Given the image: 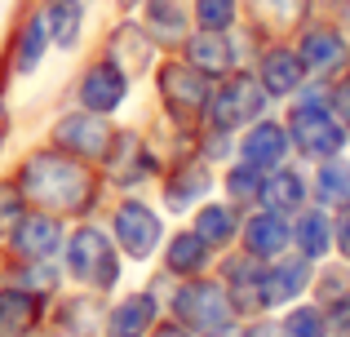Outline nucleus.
<instances>
[{"label": "nucleus", "mask_w": 350, "mask_h": 337, "mask_svg": "<svg viewBox=\"0 0 350 337\" xmlns=\"http://www.w3.org/2000/svg\"><path fill=\"white\" fill-rule=\"evenodd\" d=\"M235 249H244L248 258L257 262H275L284 258V253L293 249V217L288 213H275V208L257 204L244 213V226H239V244Z\"/></svg>", "instance_id": "20"}, {"label": "nucleus", "mask_w": 350, "mask_h": 337, "mask_svg": "<svg viewBox=\"0 0 350 337\" xmlns=\"http://www.w3.org/2000/svg\"><path fill=\"white\" fill-rule=\"evenodd\" d=\"M151 191H155V204L169 217H191L217 191V169L208 165L196 147H187V151L164 160V169H160V178H155Z\"/></svg>", "instance_id": "10"}, {"label": "nucleus", "mask_w": 350, "mask_h": 337, "mask_svg": "<svg viewBox=\"0 0 350 337\" xmlns=\"http://www.w3.org/2000/svg\"><path fill=\"white\" fill-rule=\"evenodd\" d=\"M262 204L266 208H275V213H301V208L310 204V178L301 169H293V160L288 165H280V169H271L262 178Z\"/></svg>", "instance_id": "29"}, {"label": "nucleus", "mask_w": 350, "mask_h": 337, "mask_svg": "<svg viewBox=\"0 0 350 337\" xmlns=\"http://www.w3.org/2000/svg\"><path fill=\"white\" fill-rule=\"evenodd\" d=\"M196 31H235L244 27V0H191Z\"/></svg>", "instance_id": "34"}, {"label": "nucleus", "mask_w": 350, "mask_h": 337, "mask_svg": "<svg viewBox=\"0 0 350 337\" xmlns=\"http://www.w3.org/2000/svg\"><path fill=\"white\" fill-rule=\"evenodd\" d=\"M151 89H155V111L164 124L173 129H196L204 120L208 94H213V80L204 71H196L182 53H160L151 71Z\"/></svg>", "instance_id": "6"}, {"label": "nucleus", "mask_w": 350, "mask_h": 337, "mask_svg": "<svg viewBox=\"0 0 350 337\" xmlns=\"http://www.w3.org/2000/svg\"><path fill=\"white\" fill-rule=\"evenodd\" d=\"M235 160H244V165H253L262 173L288 165L293 138H288V129H284V120H275V116L266 111V116H257L253 124H244V129L235 133Z\"/></svg>", "instance_id": "18"}, {"label": "nucleus", "mask_w": 350, "mask_h": 337, "mask_svg": "<svg viewBox=\"0 0 350 337\" xmlns=\"http://www.w3.org/2000/svg\"><path fill=\"white\" fill-rule=\"evenodd\" d=\"M217 258L222 253H213L191 226H169V235L160 244V258H155V271H164L169 280H196V275H208L217 267Z\"/></svg>", "instance_id": "21"}, {"label": "nucleus", "mask_w": 350, "mask_h": 337, "mask_svg": "<svg viewBox=\"0 0 350 337\" xmlns=\"http://www.w3.org/2000/svg\"><path fill=\"white\" fill-rule=\"evenodd\" d=\"M253 76L262 80V89L271 94V103H288V98H297L301 89H306V62H301V53L293 49V44L284 40H257L253 49Z\"/></svg>", "instance_id": "17"}, {"label": "nucleus", "mask_w": 350, "mask_h": 337, "mask_svg": "<svg viewBox=\"0 0 350 337\" xmlns=\"http://www.w3.org/2000/svg\"><path fill=\"white\" fill-rule=\"evenodd\" d=\"M328 311L319 302H293V306H284V315H280V329L284 337H328Z\"/></svg>", "instance_id": "35"}, {"label": "nucleus", "mask_w": 350, "mask_h": 337, "mask_svg": "<svg viewBox=\"0 0 350 337\" xmlns=\"http://www.w3.org/2000/svg\"><path fill=\"white\" fill-rule=\"evenodd\" d=\"M133 89H137V80L120 62H111L98 49H85V58H80L76 76L67 85V103L85 107L94 116H107V120H120L124 107L133 103Z\"/></svg>", "instance_id": "8"}, {"label": "nucleus", "mask_w": 350, "mask_h": 337, "mask_svg": "<svg viewBox=\"0 0 350 337\" xmlns=\"http://www.w3.org/2000/svg\"><path fill=\"white\" fill-rule=\"evenodd\" d=\"M293 253L319 262L333 253V217L324 213V204H306L301 213H293Z\"/></svg>", "instance_id": "31"}, {"label": "nucleus", "mask_w": 350, "mask_h": 337, "mask_svg": "<svg viewBox=\"0 0 350 337\" xmlns=\"http://www.w3.org/2000/svg\"><path fill=\"white\" fill-rule=\"evenodd\" d=\"M293 49L301 53L310 80H328L333 71H342V62H346V36L337 31V27L306 23L297 31V44H293Z\"/></svg>", "instance_id": "27"}, {"label": "nucleus", "mask_w": 350, "mask_h": 337, "mask_svg": "<svg viewBox=\"0 0 350 337\" xmlns=\"http://www.w3.org/2000/svg\"><path fill=\"white\" fill-rule=\"evenodd\" d=\"M98 217L107 222V231H111L116 249L124 253L129 267H155L160 244L169 235V213L146 191H116V196H107Z\"/></svg>", "instance_id": "3"}, {"label": "nucleus", "mask_w": 350, "mask_h": 337, "mask_svg": "<svg viewBox=\"0 0 350 337\" xmlns=\"http://www.w3.org/2000/svg\"><path fill=\"white\" fill-rule=\"evenodd\" d=\"M235 337H284V329L271 311H257V315H244V320H239Z\"/></svg>", "instance_id": "37"}, {"label": "nucleus", "mask_w": 350, "mask_h": 337, "mask_svg": "<svg viewBox=\"0 0 350 337\" xmlns=\"http://www.w3.org/2000/svg\"><path fill=\"white\" fill-rule=\"evenodd\" d=\"M191 231L200 235V240L208 244L213 253H231L235 244H239V226H244V208H235L231 200H222V196H208L204 204L191 213Z\"/></svg>", "instance_id": "28"}, {"label": "nucleus", "mask_w": 350, "mask_h": 337, "mask_svg": "<svg viewBox=\"0 0 350 337\" xmlns=\"http://www.w3.org/2000/svg\"><path fill=\"white\" fill-rule=\"evenodd\" d=\"M49 302L53 297L27 293L18 284L0 280V337H31L49 324Z\"/></svg>", "instance_id": "26"}, {"label": "nucleus", "mask_w": 350, "mask_h": 337, "mask_svg": "<svg viewBox=\"0 0 350 337\" xmlns=\"http://www.w3.org/2000/svg\"><path fill=\"white\" fill-rule=\"evenodd\" d=\"M315 284V262L301 253H284L275 262H262V311H284L301 302V293Z\"/></svg>", "instance_id": "19"}, {"label": "nucleus", "mask_w": 350, "mask_h": 337, "mask_svg": "<svg viewBox=\"0 0 350 337\" xmlns=\"http://www.w3.org/2000/svg\"><path fill=\"white\" fill-rule=\"evenodd\" d=\"M116 124L120 120L94 116V111H85V107H76V103H62L58 111H53L49 129H44V142H53L58 151H67V156L89 160V165L103 169L107 151H111V138H116Z\"/></svg>", "instance_id": "12"}, {"label": "nucleus", "mask_w": 350, "mask_h": 337, "mask_svg": "<svg viewBox=\"0 0 350 337\" xmlns=\"http://www.w3.org/2000/svg\"><path fill=\"white\" fill-rule=\"evenodd\" d=\"M151 337H196V333H191V329H182L178 320H169V315H164V320L151 329Z\"/></svg>", "instance_id": "40"}, {"label": "nucleus", "mask_w": 350, "mask_h": 337, "mask_svg": "<svg viewBox=\"0 0 350 337\" xmlns=\"http://www.w3.org/2000/svg\"><path fill=\"white\" fill-rule=\"evenodd\" d=\"M253 49H257L253 31H248V27H235V31H191L178 53L196 71H204L208 80H222V76H231V71L248 67V62H253Z\"/></svg>", "instance_id": "14"}, {"label": "nucleus", "mask_w": 350, "mask_h": 337, "mask_svg": "<svg viewBox=\"0 0 350 337\" xmlns=\"http://www.w3.org/2000/svg\"><path fill=\"white\" fill-rule=\"evenodd\" d=\"M0 280L5 284H18L27 293H40V297H58L67 288V275H62V262H18V258H0Z\"/></svg>", "instance_id": "30"}, {"label": "nucleus", "mask_w": 350, "mask_h": 337, "mask_svg": "<svg viewBox=\"0 0 350 337\" xmlns=\"http://www.w3.org/2000/svg\"><path fill=\"white\" fill-rule=\"evenodd\" d=\"M67 217L44 213V208H27L18 217V226L0 240V258H18V262H49L62 253L67 244Z\"/></svg>", "instance_id": "16"}, {"label": "nucleus", "mask_w": 350, "mask_h": 337, "mask_svg": "<svg viewBox=\"0 0 350 337\" xmlns=\"http://www.w3.org/2000/svg\"><path fill=\"white\" fill-rule=\"evenodd\" d=\"M103 315L107 297L85 293V288H62L49 302V324L62 337H103Z\"/></svg>", "instance_id": "23"}, {"label": "nucleus", "mask_w": 350, "mask_h": 337, "mask_svg": "<svg viewBox=\"0 0 350 337\" xmlns=\"http://www.w3.org/2000/svg\"><path fill=\"white\" fill-rule=\"evenodd\" d=\"M36 5H44V0H36Z\"/></svg>", "instance_id": "42"}, {"label": "nucleus", "mask_w": 350, "mask_h": 337, "mask_svg": "<svg viewBox=\"0 0 350 337\" xmlns=\"http://www.w3.org/2000/svg\"><path fill=\"white\" fill-rule=\"evenodd\" d=\"M333 249L342 253V258H350V204L333 217Z\"/></svg>", "instance_id": "39"}, {"label": "nucleus", "mask_w": 350, "mask_h": 337, "mask_svg": "<svg viewBox=\"0 0 350 337\" xmlns=\"http://www.w3.org/2000/svg\"><path fill=\"white\" fill-rule=\"evenodd\" d=\"M27 208H31V204H27L23 187L9 178V169H0V240H5V235L18 226V217H23Z\"/></svg>", "instance_id": "36"}, {"label": "nucleus", "mask_w": 350, "mask_h": 337, "mask_svg": "<svg viewBox=\"0 0 350 337\" xmlns=\"http://www.w3.org/2000/svg\"><path fill=\"white\" fill-rule=\"evenodd\" d=\"M137 23L146 27V36L155 40L160 53H178L182 40L196 31L191 0H142V5H137Z\"/></svg>", "instance_id": "24"}, {"label": "nucleus", "mask_w": 350, "mask_h": 337, "mask_svg": "<svg viewBox=\"0 0 350 337\" xmlns=\"http://www.w3.org/2000/svg\"><path fill=\"white\" fill-rule=\"evenodd\" d=\"M94 49L107 53L111 62H120L133 80H146L155 71V62H160V49H155V40L146 36V27L137 23V14H111V23L103 27Z\"/></svg>", "instance_id": "15"}, {"label": "nucleus", "mask_w": 350, "mask_h": 337, "mask_svg": "<svg viewBox=\"0 0 350 337\" xmlns=\"http://www.w3.org/2000/svg\"><path fill=\"white\" fill-rule=\"evenodd\" d=\"M262 169L244 165V160H231V165H222V173H217V191H222V200H231L235 208H257L262 204Z\"/></svg>", "instance_id": "33"}, {"label": "nucleus", "mask_w": 350, "mask_h": 337, "mask_svg": "<svg viewBox=\"0 0 350 337\" xmlns=\"http://www.w3.org/2000/svg\"><path fill=\"white\" fill-rule=\"evenodd\" d=\"M107 5H111V14H137L142 0H107Z\"/></svg>", "instance_id": "41"}, {"label": "nucleus", "mask_w": 350, "mask_h": 337, "mask_svg": "<svg viewBox=\"0 0 350 337\" xmlns=\"http://www.w3.org/2000/svg\"><path fill=\"white\" fill-rule=\"evenodd\" d=\"M164 169V151L151 142V133L137 129V124H116L111 151L103 160V178L107 191H151L155 178Z\"/></svg>", "instance_id": "9"}, {"label": "nucleus", "mask_w": 350, "mask_h": 337, "mask_svg": "<svg viewBox=\"0 0 350 337\" xmlns=\"http://www.w3.org/2000/svg\"><path fill=\"white\" fill-rule=\"evenodd\" d=\"M164 315L178 320L182 329H191L196 337H231L244 320L231 293H226V284L217 280V271L196 280H173L169 293H164Z\"/></svg>", "instance_id": "4"}, {"label": "nucleus", "mask_w": 350, "mask_h": 337, "mask_svg": "<svg viewBox=\"0 0 350 337\" xmlns=\"http://www.w3.org/2000/svg\"><path fill=\"white\" fill-rule=\"evenodd\" d=\"M9 178L23 187L27 204L44 208V213H58L67 222H80V217H98L107 204V178L98 165L89 160H76L67 151H58L53 142H36V147L18 151V160L9 165Z\"/></svg>", "instance_id": "1"}, {"label": "nucleus", "mask_w": 350, "mask_h": 337, "mask_svg": "<svg viewBox=\"0 0 350 337\" xmlns=\"http://www.w3.org/2000/svg\"><path fill=\"white\" fill-rule=\"evenodd\" d=\"M173 280L155 271L142 288H120L107 297L103 315V337H151V329L164 320V293Z\"/></svg>", "instance_id": "13"}, {"label": "nucleus", "mask_w": 350, "mask_h": 337, "mask_svg": "<svg viewBox=\"0 0 350 337\" xmlns=\"http://www.w3.org/2000/svg\"><path fill=\"white\" fill-rule=\"evenodd\" d=\"M98 0H44V23H49L53 53L76 58L89 49V27H94Z\"/></svg>", "instance_id": "22"}, {"label": "nucleus", "mask_w": 350, "mask_h": 337, "mask_svg": "<svg viewBox=\"0 0 350 337\" xmlns=\"http://www.w3.org/2000/svg\"><path fill=\"white\" fill-rule=\"evenodd\" d=\"M49 53H53V40H49V23H44V5L18 0L14 23L0 40V103H9V85L40 76Z\"/></svg>", "instance_id": "7"}, {"label": "nucleus", "mask_w": 350, "mask_h": 337, "mask_svg": "<svg viewBox=\"0 0 350 337\" xmlns=\"http://www.w3.org/2000/svg\"><path fill=\"white\" fill-rule=\"evenodd\" d=\"M266 111H271V94H266L262 80L253 76V67H239L231 76L213 80V94H208V107H204V120L200 124L239 133L244 124H253L257 116H266Z\"/></svg>", "instance_id": "11"}, {"label": "nucleus", "mask_w": 350, "mask_h": 337, "mask_svg": "<svg viewBox=\"0 0 350 337\" xmlns=\"http://www.w3.org/2000/svg\"><path fill=\"white\" fill-rule=\"evenodd\" d=\"M328 103H333V111H337V120L350 129V76L346 80H337L333 85V94H328Z\"/></svg>", "instance_id": "38"}, {"label": "nucleus", "mask_w": 350, "mask_h": 337, "mask_svg": "<svg viewBox=\"0 0 350 337\" xmlns=\"http://www.w3.org/2000/svg\"><path fill=\"white\" fill-rule=\"evenodd\" d=\"M62 275H67V288H85V293L111 297L124 288V253L116 249L111 231H107L103 217H80V222L67 226V244L58 253Z\"/></svg>", "instance_id": "2"}, {"label": "nucleus", "mask_w": 350, "mask_h": 337, "mask_svg": "<svg viewBox=\"0 0 350 337\" xmlns=\"http://www.w3.org/2000/svg\"><path fill=\"white\" fill-rule=\"evenodd\" d=\"M310 200L324 208H346L350 204V165L342 156L319 160L315 173H310Z\"/></svg>", "instance_id": "32"}, {"label": "nucleus", "mask_w": 350, "mask_h": 337, "mask_svg": "<svg viewBox=\"0 0 350 337\" xmlns=\"http://www.w3.org/2000/svg\"><path fill=\"white\" fill-rule=\"evenodd\" d=\"M284 129H288V138H293V156L310 160V165H319V160H328V156H342V147H346V124L337 120L328 94L315 80H306V89H301L297 98H288Z\"/></svg>", "instance_id": "5"}, {"label": "nucleus", "mask_w": 350, "mask_h": 337, "mask_svg": "<svg viewBox=\"0 0 350 337\" xmlns=\"http://www.w3.org/2000/svg\"><path fill=\"white\" fill-rule=\"evenodd\" d=\"M306 9L310 0H244V27L253 40H284L306 27Z\"/></svg>", "instance_id": "25"}]
</instances>
